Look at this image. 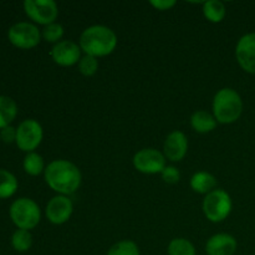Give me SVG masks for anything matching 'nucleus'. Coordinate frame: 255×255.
Returning <instances> with one entry per match:
<instances>
[{
	"label": "nucleus",
	"instance_id": "nucleus-9",
	"mask_svg": "<svg viewBox=\"0 0 255 255\" xmlns=\"http://www.w3.org/2000/svg\"><path fill=\"white\" fill-rule=\"evenodd\" d=\"M167 158L156 148H142L132 159L133 167L143 174H161L166 168Z\"/></svg>",
	"mask_w": 255,
	"mask_h": 255
},
{
	"label": "nucleus",
	"instance_id": "nucleus-17",
	"mask_svg": "<svg viewBox=\"0 0 255 255\" xmlns=\"http://www.w3.org/2000/svg\"><path fill=\"white\" fill-rule=\"evenodd\" d=\"M17 115V105L11 97L0 96V129L10 126Z\"/></svg>",
	"mask_w": 255,
	"mask_h": 255
},
{
	"label": "nucleus",
	"instance_id": "nucleus-29",
	"mask_svg": "<svg viewBox=\"0 0 255 255\" xmlns=\"http://www.w3.org/2000/svg\"><path fill=\"white\" fill-rule=\"evenodd\" d=\"M0 142H1V138H0Z\"/></svg>",
	"mask_w": 255,
	"mask_h": 255
},
{
	"label": "nucleus",
	"instance_id": "nucleus-27",
	"mask_svg": "<svg viewBox=\"0 0 255 255\" xmlns=\"http://www.w3.org/2000/svg\"><path fill=\"white\" fill-rule=\"evenodd\" d=\"M0 138L5 143H12V142L16 141V128L10 126L4 127L2 129H0Z\"/></svg>",
	"mask_w": 255,
	"mask_h": 255
},
{
	"label": "nucleus",
	"instance_id": "nucleus-6",
	"mask_svg": "<svg viewBox=\"0 0 255 255\" xmlns=\"http://www.w3.org/2000/svg\"><path fill=\"white\" fill-rule=\"evenodd\" d=\"M7 39L17 49L30 50L36 47L41 41V31L32 22L20 21L10 26Z\"/></svg>",
	"mask_w": 255,
	"mask_h": 255
},
{
	"label": "nucleus",
	"instance_id": "nucleus-16",
	"mask_svg": "<svg viewBox=\"0 0 255 255\" xmlns=\"http://www.w3.org/2000/svg\"><path fill=\"white\" fill-rule=\"evenodd\" d=\"M218 125L216 117L213 114L203 111V110H198V111L193 112L191 116V126L198 133H209V132L214 131Z\"/></svg>",
	"mask_w": 255,
	"mask_h": 255
},
{
	"label": "nucleus",
	"instance_id": "nucleus-25",
	"mask_svg": "<svg viewBox=\"0 0 255 255\" xmlns=\"http://www.w3.org/2000/svg\"><path fill=\"white\" fill-rule=\"evenodd\" d=\"M79 71L80 74L84 75L85 77H91L99 71V59L90 55H84L80 60L79 64Z\"/></svg>",
	"mask_w": 255,
	"mask_h": 255
},
{
	"label": "nucleus",
	"instance_id": "nucleus-3",
	"mask_svg": "<svg viewBox=\"0 0 255 255\" xmlns=\"http://www.w3.org/2000/svg\"><path fill=\"white\" fill-rule=\"evenodd\" d=\"M243 114V100L231 87L221 89L213 99V116L222 125H231L238 121Z\"/></svg>",
	"mask_w": 255,
	"mask_h": 255
},
{
	"label": "nucleus",
	"instance_id": "nucleus-4",
	"mask_svg": "<svg viewBox=\"0 0 255 255\" xmlns=\"http://www.w3.org/2000/svg\"><path fill=\"white\" fill-rule=\"evenodd\" d=\"M9 216L17 229L31 231L41 221V209L35 201L22 197L12 202Z\"/></svg>",
	"mask_w": 255,
	"mask_h": 255
},
{
	"label": "nucleus",
	"instance_id": "nucleus-7",
	"mask_svg": "<svg viewBox=\"0 0 255 255\" xmlns=\"http://www.w3.org/2000/svg\"><path fill=\"white\" fill-rule=\"evenodd\" d=\"M44 138V129L36 120H24L16 127V143L17 148L22 152H35V149L41 144Z\"/></svg>",
	"mask_w": 255,
	"mask_h": 255
},
{
	"label": "nucleus",
	"instance_id": "nucleus-18",
	"mask_svg": "<svg viewBox=\"0 0 255 255\" xmlns=\"http://www.w3.org/2000/svg\"><path fill=\"white\" fill-rule=\"evenodd\" d=\"M203 15L208 21L213 24L223 21L227 15L226 5L219 0H208L203 2Z\"/></svg>",
	"mask_w": 255,
	"mask_h": 255
},
{
	"label": "nucleus",
	"instance_id": "nucleus-19",
	"mask_svg": "<svg viewBox=\"0 0 255 255\" xmlns=\"http://www.w3.org/2000/svg\"><path fill=\"white\" fill-rule=\"evenodd\" d=\"M17 179L11 172L0 168V199H6L14 196L17 191Z\"/></svg>",
	"mask_w": 255,
	"mask_h": 255
},
{
	"label": "nucleus",
	"instance_id": "nucleus-20",
	"mask_svg": "<svg viewBox=\"0 0 255 255\" xmlns=\"http://www.w3.org/2000/svg\"><path fill=\"white\" fill-rule=\"evenodd\" d=\"M22 167H24L25 173L29 174L31 177H37L45 172V162L41 154L36 153V152H30L25 156L24 162H22Z\"/></svg>",
	"mask_w": 255,
	"mask_h": 255
},
{
	"label": "nucleus",
	"instance_id": "nucleus-21",
	"mask_svg": "<svg viewBox=\"0 0 255 255\" xmlns=\"http://www.w3.org/2000/svg\"><path fill=\"white\" fill-rule=\"evenodd\" d=\"M32 246V236L30 231L16 229L11 236V247L19 253H25Z\"/></svg>",
	"mask_w": 255,
	"mask_h": 255
},
{
	"label": "nucleus",
	"instance_id": "nucleus-10",
	"mask_svg": "<svg viewBox=\"0 0 255 255\" xmlns=\"http://www.w3.org/2000/svg\"><path fill=\"white\" fill-rule=\"evenodd\" d=\"M72 212H74V203L71 199L67 196L57 194L47 202L45 216L50 223L55 226H61L71 218Z\"/></svg>",
	"mask_w": 255,
	"mask_h": 255
},
{
	"label": "nucleus",
	"instance_id": "nucleus-12",
	"mask_svg": "<svg viewBox=\"0 0 255 255\" xmlns=\"http://www.w3.org/2000/svg\"><path fill=\"white\" fill-rule=\"evenodd\" d=\"M236 59L242 70L255 75V31L243 35L236 46Z\"/></svg>",
	"mask_w": 255,
	"mask_h": 255
},
{
	"label": "nucleus",
	"instance_id": "nucleus-23",
	"mask_svg": "<svg viewBox=\"0 0 255 255\" xmlns=\"http://www.w3.org/2000/svg\"><path fill=\"white\" fill-rule=\"evenodd\" d=\"M107 255H141L139 248L132 241H120L107 252Z\"/></svg>",
	"mask_w": 255,
	"mask_h": 255
},
{
	"label": "nucleus",
	"instance_id": "nucleus-2",
	"mask_svg": "<svg viewBox=\"0 0 255 255\" xmlns=\"http://www.w3.org/2000/svg\"><path fill=\"white\" fill-rule=\"evenodd\" d=\"M119 39L111 27L106 25H91L80 35L79 45L85 55L96 59L111 55L116 50Z\"/></svg>",
	"mask_w": 255,
	"mask_h": 255
},
{
	"label": "nucleus",
	"instance_id": "nucleus-13",
	"mask_svg": "<svg viewBox=\"0 0 255 255\" xmlns=\"http://www.w3.org/2000/svg\"><path fill=\"white\" fill-rule=\"evenodd\" d=\"M188 152V138L182 131H172L166 137L163 144V154L168 161L179 162Z\"/></svg>",
	"mask_w": 255,
	"mask_h": 255
},
{
	"label": "nucleus",
	"instance_id": "nucleus-11",
	"mask_svg": "<svg viewBox=\"0 0 255 255\" xmlns=\"http://www.w3.org/2000/svg\"><path fill=\"white\" fill-rule=\"evenodd\" d=\"M81 47L71 40H61L55 44L50 51L52 61L62 67H70L79 64L81 60Z\"/></svg>",
	"mask_w": 255,
	"mask_h": 255
},
{
	"label": "nucleus",
	"instance_id": "nucleus-1",
	"mask_svg": "<svg viewBox=\"0 0 255 255\" xmlns=\"http://www.w3.org/2000/svg\"><path fill=\"white\" fill-rule=\"evenodd\" d=\"M44 178L52 191L69 197L80 188L82 174L79 167L72 162L67 159H54L45 168Z\"/></svg>",
	"mask_w": 255,
	"mask_h": 255
},
{
	"label": "nucleus",
	"instance_id": "nucleus-8",
	"mask_svg": "<svg viewBox=\"0 0 255 255\" xmlns=\"http://www.w3.org/2000/svg\"><path fill=\"white\" fill-rule=\"evenodd\" d=\"M24 11L35 24L44 26L56 22L59 16V6L54 0H25Z\"/></svg>",
	"mask_w": 255,
	"mask_h": 255
},
{
	"label": "nucleus",
	"instance_id": "nucleus-26",
	"mask_svg": "<svg viewBox=\"0 0 255 255\" xmlns=\"http://www.w3.org/2000/svg\"><path fill=\"white\" fill-rule=\"evenodd\" d=\"M162 179L163 182L168 184H176L178 183L179 179H181V173H179L178 168L174 166H166V168L162 171L161 173Z\"/></svg>",
	"mask_w": 255,
	"mask_h": 255
},
{
	"label": "nucleus",
	"instance_id": "nucleus-28",
	"mask_svg": "<svg viewBox=\"0 0 255 255\" xmlns=\"http://www.w3.org/2000/svg\"><path fill=\"white\" fill-rule=\"evenodd\" d=\"M149 4L159 11H166V10H171L172 7L176 6V0H151Z\"/></svg>",
	"mask_w": 255,
	"mask_h": 255
},
{
	"label": "nucleus",
	"instance_id": "nucleus-15",
	"mask_svg": "<svg viewBox=\"0 0 255 255\" xmlns=\"http://www.w3.org/2000/svg\"><path fill=\"white\" fill-rule=\"evenodd\" d=\"M217 187V178L206 171L196 172L191 177V188L198 194H208Z\"/></svg>",
	"mask_w": 255,
	"mask_h": 255
},
{
	"label": "nucleus",
	"instance_id": "nucleus-24",
	"mask_svg": "<svg viewBox=\"0 0 255 255\" xmlns=\"http://www.w3.org/2000/svg\"><path fill=\"white\" fill-rule=\"evenodd\" d=\"M64 32V26L61 24L52 22V24L44 26V29L41 30V37L50 44H57V42L61 41Z\"/></svg>",
	"mask_w": 255,
	"mask_h": 255
},
{
	"label": "nucleus",
	"instance_id": "nucleus-22",
	"mask_svg": "<svg viewBox=\"0 0 255 255\" xmlns=\"http://www.w3.org/2000/svg\"><path fill=\"white\" fill-rule=\"evenodd\" d=\"M168 255H196V248L186 238H174L169 242L167 248Z\"/></svg>",
	"mask_w": 255,
	"mask_h": 255
},
{
	"label": "nucleus",
	"instance_id": "nucleus-14",
	"mask_svg": "<svg viewBox=\"0 0 255 255\" xmlns=\"http://www.w3.org/2000/svg\"><path fill=\"white\" fill-rule=\"evenodd\" d=\"M237 249L238 242L228 233L214 234L206 243L207 255H234Z\"/></svg>",
	"mask_w": 255,
	"mask_h": 255
},
{
	"label": "nucleus",
	"instance_id": "nucleus-5",
	"mask_svg": "<svg viewBox=\"0 0 255 255\" xmlns=\"http://www.w3.org/2000/svg\"><path fill=\"white\" fill-rule=\"evenodd\" d=\"M202 208H203L204 216L209 222L221 223L226 221L232 213L233 202L228 192L222 188H216L204 197Z\"/></svg>",
	"mask_w": 255,
	"mask_h": 255
}]
</instances>
